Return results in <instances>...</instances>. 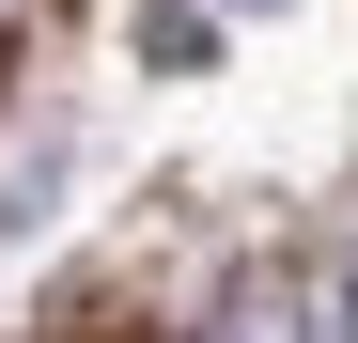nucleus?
Wrapping results in <instances>:
<instances>
[{"label": "nucleus", "mask_w": 358, "mask_h": 343, "mask_svg": "<svg viewBox=\"0 0 358 343\" xmlns=\"http://www.w3.org/2000/svg\"><path fill=\"white\" fill-rule=\"evenodd\" d=\"M343 343H358V281H343Z\"/></svg>", "instance_id": "f257e3e1"}]
</instances>
